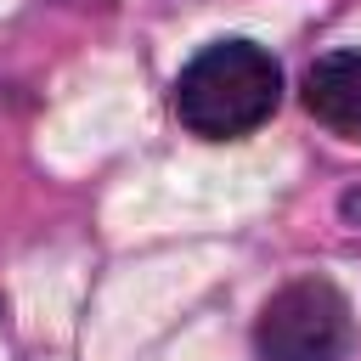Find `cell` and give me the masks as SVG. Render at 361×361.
<instances>
[{"mask_svg": "<svg viewBox=\"0 0 361 361\" xmlns=\"http://www.w3.org/2000/svg\"><path fill=\"white\" fill-rule=\"evenodd\" d=\"M282 102V68L248 39L203 45L175 79V113L203 141H237L259 130Z\"/></svg>", "mask_w": 361, "mask_h": 361, "instance_id": "cell-1", "label": "cell"}, {"mask_svg": "<svg viewBox=\"0 0 361 361\" xmlns=\"http://www.w3.org/2000/svg\"><path fill=\"white\" fill-rule=\"evenodd\" d=\"M344 344H350V305L322 276L271 293L254 327L259 361H344Z\"/></svg>", "mask_w": 361, "mask_h": 361, "instance_id": "cell-2", "label": "cell"}, {"mask_svg": "<svg viewBox=\"0 0 361 361\" xmlns=\"http://www.w3.org/2000/svg\"><path fill=\"white\" fill-rule=\"evenodd\" d=\"M305 107L333 135L361 141V51H333L305 73Z\"/></svg>", "mask_w": 361, "mask_h": 361, "instance_id": "cell-3", "label": "cell"}]
</instances>
